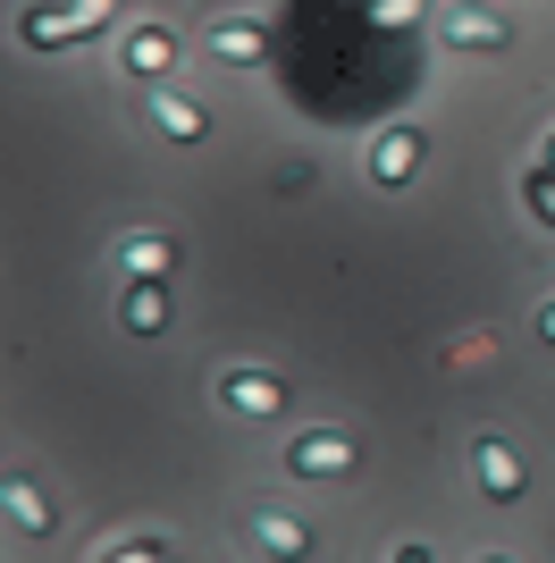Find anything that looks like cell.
Returning <instances> with one entry per match:
<instances>
[{
  "mask_svg": "<svg viewBox=\"0 0 555 563\" xmlns=\"http://www.w3.org/2000/svg\"><path fill=\"white\" fill-rule=\"evenodd\" d=\"M0 514L18 521L25 539H59V505H51V496L34 488V479H18V471H9V479H0Z\"/></svg>",
  "mask_w": 555,
  "mask_h": 563,
  "instance_id": "6",
  "label": "cell"
},
{
  "mask_svg": "<svg viewBox=\"0 0 555 563\" xmlns=\"http://www.w3.org/2000/svg\"><path fill=\"white\" fill-rule=\"evenodd\" d=\"M421 161H429V135H421V126H388V135L370 143V186H413L421 177Z\"/></svg>",
  "mask_w": 555,
  "mask_h": 563,
  "instance_id": "2",
  "label": "cell"
},
{
  "mask_svg": "<svg viewBox=\"0 0 555 563\" xmlns=\"http://www.w3.org/2000/svg\"><path fill=\"white\" fill-rule=\"evenodd\" d=\"M18 34H25V51H68V43H85V25H76L68 0H34V9L18 18Z\"/></svg>",
  "mask_w": 555,
  "mask_h": 563,
  "instance_id": "8",
  "label": "cell"
},
{
  "mask_svg": "<svg viewBox=\"0 0 555 563\" xmlns=\"http://www.w3.org/2000/svg\"><path fill=\"white\" fill-rule=\"evenodd\" d=\"M101 563H168L161 547H118V555H101Z\"/></svg>",
  "mask_w": 555,
  "mask_h": 563,
  "instance_id": "16",
  "label": "cell"
},
{
  "mask_svg": "<svg viewBox=\"0 0 555 563\" xmlns=\"http://www.w3.org/2000/svg\"><path fill=\"white\" fill-rule=\"evenodd\" d=\"M168 68H177V34L168 25H135L127 34V76L135 85H168Z\"/></svg>",
  "mask_w": 555,
  "mask_h": 563,
  "instance_id": "10",
  "label": "cell"
},
{
  "mask_svg": "<svg viewBox=\"0 0 555 563\" xmlns=\"http://www.w3.org/2000/svg\"><path fill=\"white\" fill-rule=\"evenodd\" d=\"M118 261H127V278H135V286H168V278H177V235H168V228H135L127 244H118Z\"/></svg>",
  "mask_w": 555,
  "mask_h": 563,
  "instance_id": "5",
  "label": "cell"
},
{
  "mask_svg": "<svg viewBox=\"0 0 555 563\" xmlns=\"http://www.w3.org/2000/svg\"><path fill=\"white\" fill-rule=\"evenodd\" d=\"M471 479H480L488 505H522V454L505 438H488V429H480V446H471Z\"/></svg>",
  "mask_w": 555,
  "mask_h": 563,
  "instance_id": "4",
  "label": "cell"
},
{
  "mask_svg": "<svg viewBox=\"0 0 555 563\" xmlns=\"http://www.w3.org/2000/svg\"><path fill=\"white\" fill-rule=\"evenodd\" d=\"M219 404L244 412V421H278V412H286V378L244 371V362H236V371H219Z\"/></svg>",
  "mask_w": 555,
  "mask_h": 563,
  "instance_id": "3",
  "label": "cell"
},
{
  "mask_svg": "<svg viewBox=\"0 0 555 563\" xmlns=\"http://www.w3.org/2000/svg\"><path fill=\"white\" fill-rule=\"evenodd\" d=\"M395 563H429V555H421V547H395Z\"/></svg>",
  "mask_w": 555,
  "mask_h": 563,
  "instance_id": "18",
  "label": "cell"
},
{
  "mask_svg": "<svg viewBox=\"0 0 555 563\" xmlns=\"http://www.w3.org/2000/svg\"><path fill=\"white\" fill-rule=\"evenodd\" d=\"M538 161H547V168H555V126H547V152H538Z\"/></svg>",
  "mask_w": 555,
  "mask_h": 563,
  "instance_id": "19",
  "label": "cell"
},
{
  "mask_svg": "<svg viewBox=\"0 0 555 563\" xmlns=\"http://www.w3.org/2000/svg\"><path fill=\"white\" fill-rule=\"evenodd\" d=\"M118 320H127L135 336H161V329H168V286H127Z\"/></svg>",
  "mask_w": 555,
  "mask_h": 563,
  "instance_id": "13",
  "label": "cell"
},
{
  "mask_svg": "<svg viewBox=\"0 0 555 563\" xmlns=\"http://www.w3.org/2000/svg\"><path fill=\"white\" fill-rule=\"evenodd\" d=\"M143 101H152V126H161L168 143H203V135H210V110H203L194 93H168V85H152Z\"/></svg>",
  "mask_w": 555,
  "mask_h": 563,
  "instance_id": "7",
  "label": "cell"
},
{
  "mask_svg": "<svg viewBox=\"0 0 555 563\" xmlns=\"http://www.w3.org/2000/svg\"><path fill=\"white\" fill-rule=\"evenodd\" d=\"M253 539L270 547L278 563H312V530H303L295 514H278V505H270V514H253Z\"/></svg>",
  "mask_w": 555,
  "mask_h": 563,
  "instance_id": "11",
  "label": "cell"
},
{
  "mask_svg": "<svg viewBox=\"0 0 555 563\" xmlns=\"http://www.w3.org/2000/svg\"><path fill=\"white\" fill-rule=\"evenodd\" d=\"M446 43H455V51H505V43H513V25L497 18V9H480V0H471V9L446 25Z\"/></svg>",
  "mask_w": 555,
  "mask_h": 563,
  "instance_id": "12",
  "label": "cell"
},
{
  "mask_svg": "<svg viewBox=\"0 0 555 563\" xmlns=\"http://www.w3.org/2000/svg\"><path fill=\"white\" fill-rule=\"evenodd\" d=\"M538 345H555V295H547V311H538Z\"/></svg>",
  "mask_w": 555,
  "mask_h": 563,
  "instance_id": "17",
  "label": "cell"
},
{
  "mask_svg": "<svg viewBox=\"0 0 555 563\" xmlns=\"http://www.w3.org/2000/svg\"><path fill=\"white\" fill-rule=\"evenodd\" d=\"M362 463V438L353 429H303V438H286V471L295 479H337V471Z\"/></svg>",
  "mask_w": 555,
  "mask_h": 563,
  "instance_id": "1",
  "label": "cell"
},
{
  "mask_svg": "<svg viewBox=\"0 0 555 563\" xmlns=\"http://www.w3.org/2000/svg\"><path fill=\"white\" fill-rule=\"evenodd\" d=\"M522 202H531V219L555 235V168H547V161H538L531 177H522Z\"/></svg>",
  "mask_w": 555,
  "mask_h": 563,
  "instance_id": "14",
  "label": "cell"
},
{
  "mask_svg": "<svg viewBox=\"0 0 555 563\" xmlns=\"http://www.w3.org/2000/svg\"><path fill=\"white\" fill-rule=\"evenodd\" d=\"M480 563H513V555H480Z\"/></svg>",
  "mask_w": 555,
  "mask_h": 563,
  "instance_id": "20",
  "label": "cell"
},
{
  "mask_svg": "<svg viewBox=\"0 0 555 563\" xmlns=\"http://www.w3.org/2000/svg\"><path fill=\"white\" fill-rule=\"evenodd\" d=\"M68 9H76V25H85V34H101V25L118 18V0H68Z\"/></svg>",
  "mask_w": 555,
  "mask_h": 563,
  "instance_id": "15",
  "label": "cell"
},
{
  "mask_svg": "<svg viewBox=\"0 0 555 563\" xmlns=\"http://www.w3.org/2000/svg\"><path fill=\"white\" fill-rule=\"evenodd\" d=\"M210 59L261 68V59H270V25H261V18H219V25H210Z\"/></svg>",
  "mask_w": 555,
  "mask_h": 563,
  "instance_id": "9",
  "label": "cell"
}]
</instances>
